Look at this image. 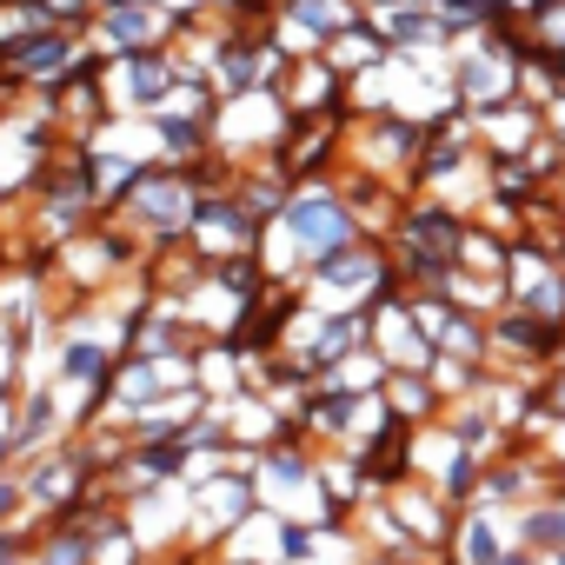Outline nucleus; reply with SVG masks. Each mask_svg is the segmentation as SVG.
Returning a JSON list of instances; mask_svg holds the SVG:
<instances>
[{
  "instance_id": "nucleus-1",
  "label": "nucleus",
  "mask_w": 565,
  "mask_h": 565,
  "mask_svg": "<svg viewBox=\"0 0 565 565\" xmlns=\"http://www.w3.org/2000/svg\"><path fill=\"white\" fill-rule=\"evenodd\" d=\"M287 226L300 239V259L320 266V259H333V253H347L360 239V206L347 193H333V186H300L287 200Z\"/></svg>"
},
{
  "instance_id": "nucleus-2",
  "label": "nucleus",
  "mask_w": 565,
  "mask_h": 565,
  "mask_svg": "<svg viewBox=\"0 0 565 565\" xmlns=\"http://www.w3.org/2000/svg\"><path fill=\"white\" fill-rule=\"evenodd\" d=\"M287 14H294V28H300V34H313V41H327V47L366 21L360 0H287Z\"/></svg>"
},
{
  "instance_id": "nucleus-3",
  "label": "nucleus",
  "mask_w": 565,
  "mask_h": 565,
  "mask_svg": "<svg viewBox=\"0 0 565 565\" xmlns=\"http://www.w3.org/2000/svg\"><path fill=\"white\" fill-rule=\"evenodd\" d=\"M160 28H167V14H160V8H140V0H114V8H107V34H114V47H127V54L160 47Z\"/></svg>"
},
{
  "instance_id": "nucleus-4",
  "label": "nucleus",
  "mask_w": 565,
  "mask_h": 565,
  "mask_svg": "<svg viewBox=\"0 0 565 565\" xmlns=\"http://www.w3.org/2000/svg\"><path fill=\"white\" fill-rule=\"evenodd\" d=\"M160 134H167V147H173V153H200V140H206V127H200V120H160Z\"/></svg>"
},
{
  "instance_id": "nucleus-5",
  "label": "nucleus",
  "mask_w": 565,
  "mask_h": 565,
  "mask_svg": "<svg viewBox=\"0 0 565 565\" xmlns=\"http://www.w3.org/2000/svg\"><path fill=\"white\" fill-rule=\"evenodd\" d=\"M100 366H107V360H100V353H94V347H74V353H67V373H74V380H81V373H87V380H94V373H100Z\"/></svg>"
},
{
  "instance_id": "nucleus-6",
  "label": "nucleus",
  "mask_w": 565,
  "mask_h": 565,
  "mask_svg": "<svg viewBox=\"0 0 565 565\" xmlns=\"http://www.w3.org/2000/svg\"><path fill=\"white\" fill-rule=\"evenodd\" d=\"M14 499H21V486H14V479H0V519H8V505H14Z\"/></svg>"
},
{
  "instance_id": "nucleus-7",
  "label": "nucleus",
  "mask_w": 565,
  "mask_h": 565,
  "mask_svg": "<svg viewBox=\"0 0 565 565\" xmlns=\"http://www.w3.org/2000/svg\"><path fill=\"white\" fill-rule=\"evenodd\" d=\"M8 446H14V439H0V459H8Z\"/></svg>"
}]
</instances>
